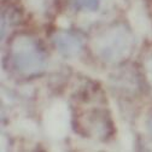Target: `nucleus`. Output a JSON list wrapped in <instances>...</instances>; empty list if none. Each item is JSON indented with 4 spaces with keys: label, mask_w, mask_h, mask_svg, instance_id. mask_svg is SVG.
<instances>
[{
    "label": "nucleus",
    "mask_w": 152,
    "mask_h": 152,
    "mask_svg": "<svg viewBox=\"0 0 152 152\" xmlns=\"http://www.w3.org/2000/svg\"><path fill=\"white\" fill-rule=\"evenodd\" d=\"M92 47L102 61L117 63L128 57L132 48V36L123 26H117L99 35Z\"/></svg>",
    "instance_id": "1"
},
{
    "label": "nucleus",
    "mask_w": 152,
    "mask_h": 152,
    "mask_svg": "<svg viewBox=\"0 0 152 152\" xmlns=\"http://www.w3.org/2000/svg\"><path fill=\"white\" fill-rule=\"evenodd\" d=\"M12 61L16 69L23 75H36L44 71L46 58L36 42L28 36H18L11 47Z\"/></svg>",
    "instance_id": "2"
},
{
    "label": "nucleus",
    "mask_w": 152,
    "mask_h": 152,
    "mask_svg": "<svg viewBox=\"0 0 152 152\" xmlns=\"http://www.w3.org/2000/svg\"><path fill=\"white\" fill-rule=\"evenodd\" d=\"M44 124L51 138H64L70 127V115L66 104L63 102L54 103L45 113Z\"/></svg>",
    "instance_id": "3"
},
{
    "label": "nucleus",
    "mask_w": 152,
    "mask_h": 152,
    "mask_svg": "<svg viewBox=\"0 0 152 152\" xmlns=\"http://www.w3.org/2000/svg\"><path fill=\"white\" fill-rule=\"evenodd\" d=\"M53 44L61 53V56L65 57V58H72L76 57L80 51H81V42L76 36L65 33V31H61V33H56L53 35Z\"/></svg>",
    "instance_id": "4"
},
{
    "label": "nucleus",
    "mask_w": 152,
    "mask_h": 152,
    "mask_svg": "<svg viewBox=\"0 0 152 152\" xmlns=\"http://www.w3.org/2000/svg\"><path fill=\"white\" fill-rule=\"evenodd\" d=\"M130 22L138 31H147L150 28V22L148 18L141 6H135L130 11Z\"/></svg>",
    "instance_id": "5"
},
{
    "label": "nucleus",
    "mask_w": 152,
    "mask_h": 152,
    "mask_svg": "<svg viewBox=\"0 0 152 152\" xmlns=\"http://www.w3.org/2000/svg\"><path fill=\"white\" fill-rule=\"evenodd\" d=\"M100 5V0H74V6L77 10L96 11Z\"/></svg>",
    "instance_id": "6"
},
{
    "label": "nucleus",
    "mask_w": 152,
    "mask_h": 152,
    "mask_svg": "<svg viewBox=\"0 0 152 152\" xmlns=\"http://www.w3.org/2000/svg\"><path fill=\"white\" fill-rule=\"evenodd\" d=\"M145 70H146V77L150 82V85L152 86V58L147 59L145 63Z\"/></svg>",
    "instance_id": "7"
},
{
    "label": "nucleus",
    "mask_w": 152,
    "mask_h": 152,
    "mask_svg": "<svg viewBox=\"0 0 152 152\" xmlns=\"http://www.w3.org/2000/svg\"><path fill=\"white\" fill-rule=\"evenodd\" d=\"M147 127H148V132H150L151 134H152V120H150V122H148Z\"/></svg>",
    "instance_id": "8"
}]
</instances>
